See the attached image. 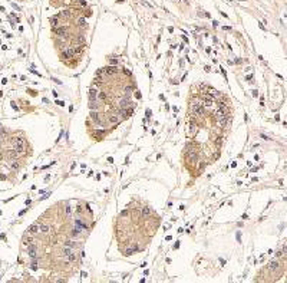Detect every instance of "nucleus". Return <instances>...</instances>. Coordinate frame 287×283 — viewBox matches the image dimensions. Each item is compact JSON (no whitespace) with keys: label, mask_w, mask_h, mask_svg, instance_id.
<instances>
[{"label":"nucleus","mask_w":287,"mask_h":283,"mask_svg":"<svg viewBox=\"0 0 287 283\" xmlns=\"http://www.w3.org/2000/svg\"><path fill=\"white\" fill-rule=\"evenodd\" d=\"M279 266H280V264H279V262H276V260H273V262H271V263H270V264H268V269H270V270H271V272H276V270H277V269H279Z\"/></svg>","instance_id":"obj_1"}]
</instances>
